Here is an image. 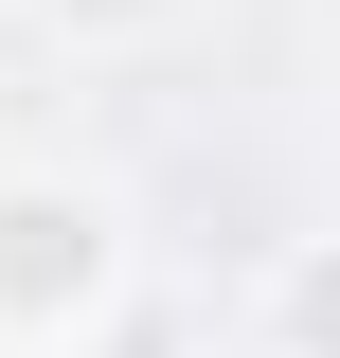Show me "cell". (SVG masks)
Masks as SVG:
<instances>
[{
	"label": "cell",
	"mask_w": 340,
	"mask_h": 358,
	"mask_svg": "<svg viewBox=\"0 0 340 358\" xmlns=\"http://www.w3.org/2000/svg\"><path fill=\"white\" fill-rule=\"evenodd\" d=\"M126 322V197L108 179H0V341H108Z\"/></svg>",
	"instance_id": "obj_1"
},
{
	"label": "cell",
	"mask_w": 340,
	"mask_h": 358,
	"mask_svg": "<svg viewBox=\"0 0 340 358\" xmlns=\"http://www.w3.org/2000/svg\"><path fill=\"white\" fill-rule=\"evenodd\" d=\"M269 358H340V233H287V251H269Z\"/></svg>",
	"instance_id": "obj_2"
},
{
	"label": "cell",
	"mask_w": 340,
	"mask_h": 358,
	"mask_svg": "<svg viewBox=\"0 0 340 358\" xmlns=\"http://www.w3.org/2000/svg\"><path fill=\"white\" fill-rule=\"evenodd\" d=\"M54 36H90V54H126V36H162V18H197V0H36Z\"/></svg>",
	"instance_id": "obj_3"
}]
</instances>
